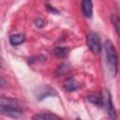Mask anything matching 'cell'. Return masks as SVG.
<instances>
[{"label":"cell","mask_w":120,"mask_h":120,"mask_svg":"<svg viewBox=\"0 0 120 120\" xmlns=\"http://www.w3.org/2000/svg\"><path fill=\"white\" fill-rule=\"evenodd\" d=\"M105 48V53H106V60L107 65L110 69V72L114 77L117 74L118 70V55L117 51L114 47V44L110 39H107L104 44Z\"/></svg>","instance_id":"1"},{"label":"cell","mask_w":120,"mask_h":120,"mask_svg":"<svg viewBox=\"0 0 120 120\" xmlns=\"http://www.w3.org/2000/svg\"><path fill=\"white\" fill-rule=\"evenodd\" d=\"M0 113L8 117L18 118L22 114V110L19 105L12 103H0Z\"/></svg>","instance_id":"2"},{"label":"cell","mask_w":120,"mask_h":120,"mask_svg":"<svg viewBox=\"0 0 120 120\" xmlns=\"http://www.w3.org/2000/svg\"><path fill=\"white\" fill-rule=\"evenodd\" d=\"M86 44L89 50L94 53V54H99L102 50V44L100 41L99 36L95 33L91 32L87 35L86 37Z\"/></svg>","instance_id":"3"},{"label":"cell","mask_w":120,"mask_h":120,"mask_svg":"<svg viewBox=\"0 0 120 120\" xmlns=\"http://www.w3.org/2000/svg\"><path fill=\"white\" fill-rule=\"evenodd\" d=\"M56 95H57L56 91L52 87H51L49 85H41V86H38L37 88V90H35L36 98L38 100H39V101L43 100L46 98L54 97Z\"/></svg>","instance_id":"4"},{"label":"cell","mask_w":120,"mask_h":120,"mask_svg":"<svg viewBox=\"0 0 120 120\" xmlns=\"http://www.w3.org/2000/svg\"><path fill=\"white\" fill-rule=\"evenodd\" d=\"M105 97L103 98V104H105V107L107 109V112H108V114H109V117L111 119H116L117 118V115H116V111H115V108L113 106V102H112V96L111 94L109 93V91L105 90Z\"/></svg>","instance_id":"5"},{"label":"cell","mask_w":120,"mask_h":120,"mask_svg":"<svg viewBox=\"0 0 120 120\" xmlns=\"http://www.w3.org/2000/svg\"><path fill=\"white\" fill-rule=\"evenodd\" d=\"M82 11L86 18H91L93 15L92 0H82Z\"/></svg>","instance_id":"6"},{"label":"cell","mask_w":120,"mask_h":120,"mask_svg":"<svg viewBox=\"0 0 120 120\" xmlns=\"http://www.w3.org/2000/svg\"><path fill=\"white\" fill-rule=\"evenodd\" d=\"M80 87H81V84H80L75 79H73L72 77L68 78V79L65 82V83H64V88H65V90L68 91V92L76 91V90H78Z\"/></svg>","instance_id":"7"},{"label":"cell","mask_w":120,"mask_h":120,"mask_svg":"<svg viewBox=\"0 0 120 120\" xmlns=\"http://www.w3.org/2000/svg\"><path fill=\"white\" fill-rule=\"evenodd\" d=\"M25 40V37L22 34H14L9 37V43L12 46H18L23 43Z\"/></svg>","instance_id":"8"},{"label":"cell","mask_w":120,"mask_h":120,"mask_svg":"<svg viewBox=\"0 0 120 120\" xmlns=\"http://www.w3.org/2000/svg\"><path fill=\"white\" fill-rule=\"evenodd\" d=\"M33 119H41V120H44V119H59L60 116L52 113V112H39V113H37L35 115H33L32 117Z\"/></svg>","instance_id":"9"},{"label":"cell","mask_w":120,"mask_h":120,"mask_svg":"<svg viewBox=\"0 0 120 120\" xmlns=\"http://www.w3.org/2000/svg\"><path fill=\"white\" fill-rule=\"evenodd\" d=\"M69 49L68 47H56L53 50V54L57 58H64L68 54Z\"/></svg>","instance_id":"10"},{"label":"cell","mask_w":120,"mask_h":120,"mask_svg":"<svg viewBox=\"0 0 120 120\" xmlns=\"http://www.w3.org/2000/svg\"><path fill=\"white\" fill-rule=\"evenodd\" d=\"M87 99L89 102L97 105V106H99V107H102L104 104H103V98H101L100 96H96V95H89L87 96Z\"/></svg>","instance_id":"11"},{"label":"cell","mask_w":120,"mask_h":120,"mask_svg":"<svg viewBox=\"0 0 120 120\" xmlns=\"http://www.w3.org/2000/svg\"><path fill=\"white\" fill-rule=\"evenodd\" d=\"M69 68H70V67H69L68 64L63 63V64H61V65L57 68V69H56V71H55V74H56V76H62V75L66 74V73L69 70Z\"/></svg>","instance_id":"12"},{"label":"cell","mask_w":120,"mask_h":120,"mask_svg":"<svg viewBox=\"0 0 120 120\" xmlns=\"http://www.w3.org/2000/svg\"><path fill=\"white\" fill-rule=\"evenodd\" d=\"M112 24L114 25V28H115V31L117 33V35L119 34V19L117 16H112Z\"/></svg>","instance_id":"13"},{"label":"cell","mask_w":120,"mask_h":120,"mask_svg":"<svg viewBox=\"0 0 120 120\" xmlns=\"http://www.w3.org/2000/svg\"><path fill=\"white\" fill-rule=\"evenodd\" d=\"M35 25L38 28H42L45 25V21L43 19H41V18H37L35 20Z\"/></svg>","instance_id":"14"},{"label":"cell","mask_w":120,"mask_h":120,"mask_svg":"<svg viewBox=\"0 0 120 120\" xmlns=\"http://www.w3.org/2000/svg\"><path fill=\"white\" fill-rule=\"evenodd\" d=\"M6 85H7V81L3 77L0 76V87H4Z\"/></svg>","instance_id":"15"}]
</instances>
